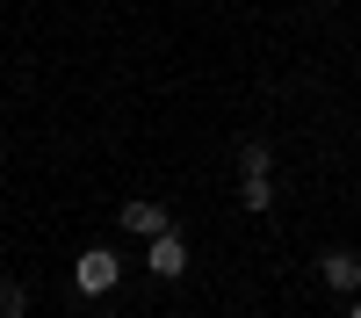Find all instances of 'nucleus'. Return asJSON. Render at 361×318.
<instances>
[{"mask_svg": "<svg viewBox=\"0 0 361 318\" xmlns=\"http://www.w3.org/2000/svg\"><path fill=\"white\" fill-rule=\"evenodd\" d=\"M73 282H80V297H109L116 282H123V260H116V246H87L73 260Z\"/></svg>", "mask_w": 361, "mask_h": 318, "instance_id": "1", "label": "nucleus"}, {"mask_svg": "<svg viewBox=\"0 0 361 318\" xmlns=\"http://www.w3.org/2000/svg\"><path fill=\"white\" fill-rule=\"evenodd\" d=\"M0 166H8V152H0Z\"/></svg>", "mask_w": 361, "mask_h": 318, "instance_id": "9", "label": "nucleus"}, {"mask_svg": "<svg viewBox=\"0 0 361 318\" xmlns=\"http://www.w3.org/2000/svg\"><path fill=\"white\" fill-rule=\"evenodd\" d=\"M347 318H361V304H354V311H347Z\"/></svg>", "mask_w": 361, "mask_h": 318, "instance_id": "8", "label": "nucleus"}, {"mask_svg": "<svg viewBox=\"0 0 361 318\" xmlns=\"http://www.w3.org/2000/svg\"><path fill=\"white\" fill-rule=\"evenodd\" d=\"M238 202H246L253 217H267L275 210V173H246V181H238Z\"/></svg>", "mask_w": 361, "mask_h": 318, "instance_id": "5", "label": "nucleus"}, {"mask_svg": "<svg viewBox=\"0 0 361 318\" xmlns=\"http://www.w3.org/2000/svg\"><path fill=\"white\" fill-rule=\"evenodd\" d=\"M0 318H29V289L15 275H0Z\"/></svg>", "mask_w": 361, "mask_h": 318, "instance_id": "7", "label": "nucleus"}, {"mask_svg": "<svg viewBox=\"0 0 361 318\" xmlns=\"http://www.w3.org/2000/svg\"><path fill=\"white\" fill-rule=\"evenodd\" d=\"M173 217H166V202H152V195H130L123 202V231L130 239H152V231H166Z\"/></svg>", "mask_w": 361, "mask_h": 318, "instance_id": "4", "label": "nucleus"}, {"mask_svg": "<svg viewBox=\"0 0 361 318\" xmlns=\"http://www.w3.org/2000/svg\"><path fill=\"white\" fill-rule=\"evenodd\" d=\"M145 268H152L159 282H173V275H188V239L166 224V231H152V246H145Z\"/></svg>", "mask_w": 361, "mask_h": 318, "instance_id": "2", "label": "nucleus"}, {"mask_svg": "<svg viewBox=\"0 0 361 318\" xmlns=\"http://www.w3.org/2000/svg\"><path fill=\"white\" fill-rule=\"evenodd\" d=\"M246 173H275V145H267V137L238 145V181H246Z\"/></svg>", "mask_w": 361, "mask_h": 318, "instance_id": "6", "label": "nucleus"}, {"mask_svg": "<svg viewBox=\"0 0 361 318\" xmlns=\"http://www.w3.org/2000/svg\"><path fill=\"white\" fill-rule=\"evenodd\" d=\"M318 275H325L333 297H361V253H354V246H333V253L318 260Z\"/></svg>", "mask_w": 361, "mask_h": 318, "instance_id": "3", "label": "nucleus"}]
</instances>
